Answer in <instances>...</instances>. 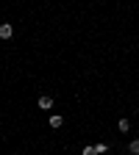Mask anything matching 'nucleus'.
Returning a JSON list of instances; mask_svg holds the SVG:
<instances>
[{"mask_svg":"<svg viewBox=\"0 0 139 155\" xmlns=\"http://www.w3.org/2000/svg\"><path fill=\"white\" fill-rule=\"evenodd\" d=\"M11 36H14L11 22H3V25H0V39H11Z\"/></svg>","mask_w":139,"mask_h":155,"instance_id":"1","label":"nucleus"},{"mask_svg":"<svg viewBox=\"0 0 139 155\" xmlns=\"http://www.w3.org/2000/svg\"><path fill=\"white\" fill-rule=\"evenodd\" d=\"M61 125H64V116H61V114H53V116H50V127H53V130H58Z\"/></svg>","mask_w":139,"mask_h":155,"instance_id":"2","label":"nucleus"},{"mask_svg":"<svg viewBox=\"0 0 139 155\" xmlns=\"http://www.w3.org/2000/svg\"><path fill=\"white\" fill-rule=\"evenodd\" d=\"M39 108H42V111H47V108H53V97H47V94H42V97H39Z\"/></svg>","mask_w":139,"mask_h":155,"instance_id":"3","label":"nucleus"},{"mask_svg":"<svg viewBox=\"0 0 139 155\" xmlns=\"http://www.w3.org/2000/svg\"><path fill=\"white\" fill-rule=\"evenodd\" d=\"M95 152H97V155H106V152H109V144H106V141H97V144H95Z\"/></svg>","mask_w":139,"mask_h":155,"instance_id":"4","label":"nucleus"},{"mask_svg":"<svg viewBox=\"0 0 139 155\" xmlns=\"http://www.w3.org/2000/svg\"><path fill=\"white\" fill-rule=\"evenodd\" d=\"M117 130H120V133H128L131 130V122L128 119H120V122H117Z\"/></svg>","mask_w":139,"mask_h":155,"instance_id":"5","label":"nucleus"},{"mask_svg":"<svg viewBox=\"0 0 139 155\" xmlns=\"http://www.w3.org/2000/svg\"><path fill=\"white\" fill-rule=\"evenodd\" d=\"M128 152H131V155H139V139H134V141L128 144Z\"/></svg>","mask_w":139,"mask_h":155,"instance_id":"6","label":"nucleus"},{"mask_svg":"<svg viewBox=\"0 0 139 155\" xmlns=\"http://www.w3.org/2000/svg\"><path fill=\"white\" fill-rule=\"evenodd\" d=\"M81 155H97V152H95V144H92V147H84V152H81Z\"/></svg>","mask_w":139,"mask_h":155,"instance_id":"7","label":"nucleus"}]
</instances>
